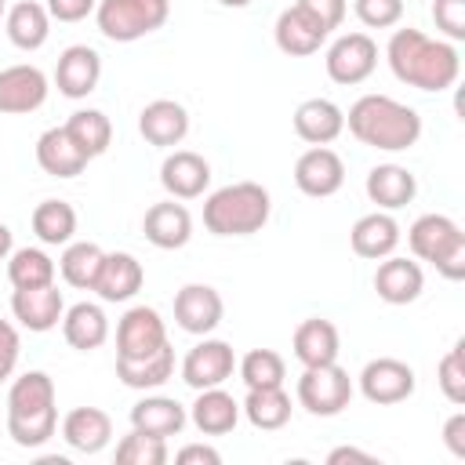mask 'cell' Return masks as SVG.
Returning a JSON list of instances; mask_svg holds the SVG:
<instances>
[{
    "mask_svg": "<svg viewBox=\"0 0 465 465\" xmlns=\"http://www.w3.org/2000/svg\"><path fill=\"white\" fill-rule=\"evenodd\" d=\"M385 58H389L392 76L418 91H447V87H454V80L461 73L458 47L450 40L425 36L421 29H411V25L396 29L389 36Z\"/></svg>",
    "mask_w": 465,
    "mask_h": 465,
    "instance_id": "obj_1",
    "label": "cell"
},
{
    "mask_svg": "<svg viewBox=\"0 0 465 465\" xmlns=\"http://www.w3.org/2000/svg\"><path fill=\"white\" fill-rule=\"evenodd\" d=\"M345 127L360 145H371L381 153H403L421 138V116L389 94L356 98L345 113Z\"/></svg>",
    "mask_w": 465,
    "mask_h": 465,
    "instance_id": "obj_2",
    "label": "cell"
},
{
    "mask_svg": "<svg viewBox=\"0 0 465 465\" xmlns=\"http://www.w3.org/2000/svg\"><path fill=\"white\" fill-rule=\"evenodd\" d=\"M58 429L54 381L44 371H25L7 389V436L18 447H44Z\"/></svg>",
    "mask_w": 465,
    "mask_h": 465,
    "instance_id": "obj_3",
    "label": "cell"
},
{
    "mask_svg": "<svg viewBox=\"0 0 465 465\" xmlns=\"http://www.w3.org/2000/svg\"><path fill=\"white\" fill-rule=\"evenodd\" d=\"M272 200L258 182H232L203 200V225L214 236H251L269 222Z\"/></svg>",
    "mask_w": 465,
    "mask_h": 465,
    "instance_id": "obj_4",
    "label": "cell"
},
{
    "mask_svg": "<svg viewBox=\"0 0 465 465\" xmlns=\"http://www.w3.org/2000/svg\"><path fill=\"white\" fill-rule=\"evenodd\" d=\"M407 243L414 258L436 265L440 276L447 280H465V232L454 218L447 214H421L407 229Z\"/></svg>",
    "mask_w": 465,
    "mask_h": 465,
    "instance_id": "obj_5",
    "label": "cell"
},
{
    "mask_svg": "<svg viewBox=\"0 0 465 465\" xmlns=\"http://www.w3.org/2000/svg\"><path fill=\"white\" fill-rule=\"evenodd\" d=\"M167 15H171V0H98L94 7L102 36L116 44H131L156 33L167 22Z\"/></svg>",
    "mask_w": 465,
    "mask_h": 465,
    "instance_id": "obj_6",
    "label": "cell"
},
{
    "mask_svg": "<svg viewBox=\"0 0 465 465\" xmlns=\"http://www.w3.org/2000/svg\"><path fill=\"white\" fill-rule=\"evenodd\" d=\"M352 400V378L345 367L334 363H320V367H305L298 378V403L316 414V418H334L349 407Z\"/></svg>",
    "mask_w": 465,
    "mask_h": 465,
    "instance_id": "obj_7",
    "label": "cell"
},
{
    "mask_svg": "<svg viewBox=\"0 0 465 465\" xmlns=\"http://www.w3.org/2000/svg\"><path fill=\"white\" fill-rule=\"evenodd\" d=\"M327 76L341 87H352V84H363L374 65H378V44L367 36V33H341L331 47H327Z\"/></svg>",
    "mask_w": 465,
    "mask_h": 465,
    "instance_id": "obj_8",
    "label": "cell"
},
{
    "mask_svg": "<svg viewBox=\"0 0 465 465\" xmlns=\"http://www.w3.org/2000/svg\"><path fill=\"white\" fill-rule=\"evenodd\" d=\"M232 371H236V352H232V345L229 341H222V338H207L203 334V341H196L189 352H185V360H182V381L189 385V389H214V385H225L229 378H232Z\"/></svg>",
    "mask_w": 465,
    "mask_h": 465,
    "instance_id": "obj_9",
    "label": "cell"
},
{
    "mask_svg": "<svg viewBox=\"0 0 465 465\" xmlns=\"http://www.w3.org/2000/svg\"><path fill=\"white\" fill-rule=\"evenodd\" d=\"M414 385H418L414 367L396 356H378L360 371V392H363V400H371L378 407L403 403L414 392Z\"/></svg>",
    "mask_w": 465,
    "mask_h": 465,
    "instance_id": "obj_10",
    "label": "cell"
},
{
    "mask_svg": "<svg viewBox=\"0 0 465 465\" xmlns=\"http://www.w3.org/2000/svg\"><path fill=\"white\" fill-rule=\"evenodd\" d=\"M167 345V327L153 305H134L116 323V360H142Z\"/></svg>",
    "mask_w": 465,
    "mask_h": 465,
    "instance_id": "obj_11",
    "label": "cell"
},
{
    "mask_svg": "<svg viewBox=\"0 0 465 465\" xmlns=\"http://www.w3.org/2000/svg\"><path fill=\"white\" fill-rule=\"evenodd\" d=\"M294 185L312 196V200H323V196H334L341 185H345V163L334 149L327 145H312L305 149L298 160H294Z\"/></svg>",
    "mask_w": 465,
    "mask_h": 465,
    "instance_id": "obj_12",
    "label": "cell"
},
{
    "mask_svg": "<svg viewBox=\"0 0 465 465\" xmlns=\"http://www.w3.org/2000/svg\"><path fill=\"white\" fill-rule=\"evenodd\" d=\"M47 76L44 69L22 62V65H7L0 69V113L18 116V113H33L47 102Z\"/></svg>",
    "mask_w": 465,
    "mask_h": 465,
    "instance_id": "obj_13",
    "label": "cell"
},
{
    "mask_svg": "<svg viewBox=\"0 0 465 465\" xmlns=\"http://www.w3.org/2000/svg\"><path fill=\"white\" fill-rule=\"evenodd\" d=\"M225 316L222 294L211 283H185L174 294V320L185 334H211Z\"/></svg>",
    "mask_w": 465,
    "mask_h": 465,
    "instance_id": "obj_14",
    "label": "cell"
},
{
    "mask_svg": "<svg viewBox=\"0 0 465 465\" xmlns=\"http://www.w3.org/2000/svg\"><path fill=\"white\" fill-rule=\"evenodd\" d=\"M11 312H15V320L25 331L44 334V331H54L62 323L65 302H62V291L54 283H44V287H15Z\"/></svg>",
    "mask_w": 465,
    "mask_h": 465,
    "instance_id": "obj_15",
    "label": "cell"
},
{
    "mask_svg": "<svg viewBox=\"0 0 465 465\" xmlns=\"http://www.w3.org/2000/svg\"><path fill=\"white\" fill-rule=\"evenodd\" d=\"M160 185L171 193V200H196L211 185V163L193 149H174L160 163Z\"/></svg>",
    "mask_w": 465,
    "mask_h": 465,
    "instance_id": "obj_16",
    "label": "cell"
},
{
    "mask_svg": "<svg viewBox=\"0 0 465 465\" xmlns=\"http://www.w3.org/2000/svg\"><path fill=\"white\" fill-rule=\"evenodd\" d=\"M102 80V54L87 44H73L58 54L54 84L65 98H87Z\"/></svg>",
    "mask_w": 465,
    "mask_h": 465,
    "instance_id": "obj_17",
    "label": "cell"
},
{
    "mask_svg": "<svg viewBox=\"0 0 465 465\" xmlns=\"http://www.w3.org/2000/svg\"><path fill=\"white\" fill-rule=\"evenodd\" d=\"M272 36H276V47L291 58H305V54H316L323 47V40L331 36L316 18H309L298 4H291L287 11H280L276 25H272Z\"/></svg>",
    "mask_w": 465,
    "mask_h": 465,
    "instance_id": "obj_18",
    "label": "cell"
},
{
    "mask_svg": "<svg viewBox=\"0 0 465 465\" xmlns=\"http://www.w3.org/2000/svg\"><path fill=\"white\" fill-rule=\"evenodd\" d=\"M138 131H142V138L149 145L171 149L189 134V113L174 98H156L138 113Z\"/></svg>",
    "mask_w": 465,
    "mask_h": 465,
    "instance_id": "obj_19",
    "label": "cell"
},
{
    "mask_svg": "<svg viewBox=\"0 0 465 465\" xmlns=\"http://www.w3.org/2000/svg\"><path fill=\"white\" fill-rule=\"evenodd\" d=\"M142 232H145V240H149L153 247H160V251H178V247H185L189 236H193V214H189L182 203H174V200L153 203V207L145 211V218H142Z\"/></svg>",
    "mask_w": 465,
    "mask_h": 465,
    "instance_id": "obj_20",
    "label": "cell"
},
{
    "mask_svg": "<svg viewBox=\"0 0 465 465\" xmlns=\"http://www.w3.org/2000/svg\"><path fill=\"white\" fill-rule=\"evenodd\" d=\"M421 287H425V272H421L418 262L396 258V254H389V258L378 262L374 291H378L381 302H389V305H411L421 294Z\"/></svg>",
    "mask_w": 465,
    "mask_h": 465,
    "instance_id": "obj_21",
    "label": "cell"
},
{
    "mask_svg": "<svg viewBox=\"0 0 465 465\" xmlns=\"http://www.w3.org/2000/svg\"><path fill=\"white\" fill-rule=\"evenodd\" d=\"M349 243L360 258L367 262H381L396 251L400 243V222L389 211H371L363 218H356V225L349 229Z\"/></svg>",
    "mask_w": 465,
    "mask_h": 465,
    "instance_id": "obj_22",
    "label": "cell"
},
{
    "mask_svg": "<svg viewBox=\"0 0 465 465\" xmlns=\"http://www.w3.org/2000/svg\"><path fill=\"white\" fill-rule=\"evenodd\" d=\"M345 131V113L331 98H305L294 109V134L309 145H331Z\"/></svg>",
    "mask_w": 465,
    "mask_h": 465,
    "instance_id": "obj_23",
    "label": "cell"
},
{
    "mask_svg": "<svg viewBox=\"0 0 465 465\" xmlns=\"http://www.w3.org/2000/svg\"><path fill=\"white\" fill-rule=\"evenodd\" d=\"M36 163L51 174V178H76L87 167V153L73 142V134L62 127H47L36 138Z\"/></svg>",
    "mask_w": 465,
    "mask_h": 465,
    "instance_id": "obj_24",
    "label": "cell"
},
{
    "mask_svg": "<svg viewBox=\"0 0 465 465\" xmlns=\"http://www.w3.org/2000/svg\"><path fill=\"white\" fill-rule=\"evenodd\" d=\"M363 189H367L371 203H378V211H400L414 200L418 178L403 163H378V167L367 171Z\"/></svg>",
    "mask_w": 465,
    "mask_h": 465,
    "instance_id": "obj_25",
    "label": "cell"
},
{
    "mask_svg": "<svg viewBox=\"0 0 465 465\" xmlns=\"http://www.w3.org/2000/svg\"><path fill=\"white\" fill-rule=\"evenodd\" d=\"M142 280H145L142 262L127 251H113V254H105V262L98 269L94 291H98L102 302H127L142 291Z\"/></svg>",
    "mask_w": 465,
    "mask_h": 465,
    "instance_id": "obj_26",
    "label": "cell"
},
{
    "mask_svg": "<svg viewBox=\"0 0 465 465\" xmlns=\"http://www.w3.org/2000/svg\"><path fill=\"white\" fill-rule=\"evenodd\" d=\"M62 440L80 454H98L113 440V418L102 407H73L62 418Z\"/></svg>",
    "mask_w": 465,
    "mask_h": 465,
    "instance_id": "obj_27",
    "label": "cell"
},
{
    "mask_svg": "<svg viewBox=\"0 0 465 465\" xmlns=\"http://www.w3.org/2000/svg\"><path fill=\"white\" fill-rule=\"evenodd\" d=\"M294 360L302 367H320V363H334L338 352H341V338H338V327L331 320H302L294 327Z\"/></svg>",
    "mask_w": 465,
    "mask_h": 465,
    "instance_id": "obj_28",
    "label": "cell"
},
{
    "mask_svg": "<svg viewBox=\"0 0 465 465\" xmlns=\"http://www.w3.org/2000/svg\"><path fill=\"white\" fill-rule=\"evenodd\" d=\"M189 421H193L203 436H225V432H232L236 421H240V403H236L222 385L200 389L196 400H193V407H189Z\"/></svg>",
    "mask_w": 465,
    "mask_h": 465,
    "instance_id": "obj_29",
    "label": "cell"
},
{
    "mask_svg": "<svg viewBox=\"0 0 465 465\" xmlns=\"http://www.w3.org/2000/svg\"><path fill=\"white\" fill-rule=\"evenodd\" d=\"M62 334L73 349L80 352H94L98 345H105L109 338V320L102 312V305L94 302H76L73 309L62 312Z\"/></svg>",
    "mask_w": 465,
    "mask_h": 465,
    "instance_id": "obj_30",
    "label": "cell"
},
{
    "mask_svg": "<svg viewBox=\"0 0 465 465\" xmlns=\"http://www.w3.org/2000/svg\"><path fill=\"white\" fill-rule=\"evenodd\" d=\"M185 421H189L185 407L178 400H171V396H145V400H138L131 407V429L153 432V436H163V440L178 436L185 429Z\"/></svg>",
    "mask_w": 465,
    "mask_h": 465,
    "instance_id": "obj_31",
    "label": "cell"
},
{
    "mask_svg": "<svg viewBox=\"0 0 465 465\" xmlns=\"http://www.w3.org/2000/svg\"><path fill=\"white\" fill-rule=\"evenodd\" d=\"M4 29H7V40H11L15 47L36 51V47H44L47 36H51V15H47L44 4L22 0V4H15V7L4 15Z\"/></svg>",
    "mask_w": 465,
    "mask_h": 465,
    "instance_id": "obj_32",
    "label": "cell"
},
{
    "mask_svg": "<svg viewBox=\"0 0 465 465\" xmlns=\"http://www.w3.org/2000/svg\"><path fill=\"white\" fill-rule=\"evenodd\" d=\"M174 374V349L171 341L160 345L156 352L142 356V360H116V378L127 385V389H160L167 378Z\"/></svg>",
    "mask_w": 465,
    "mask_h": 465,
    "instance_id": "obj_33",
    "label": "cell"
},
{
    "mask_svg": "<svg viewBox=\"0 0 465 465\" xmlns=\"http://www.w3.org/2000/svg\"><path fill=\"white\" fill-rule=\"evenodd\" d=\"M240 414H247V421L262 432H276L291 421V396L283 392V385L272 389H247V400L240 403Z\"/></svg>",
    "mask_w": 465,
    "mask_h": 465,
    "instance_id": "obj_34",
    "label": "cell"
},
{
    "mask_svg": "<svg viewBox=\"0 0 465 465\" xmlns=\"http://www.w3.org/2000/svg\"><path fill=\"white\" fill-rule=\"evenodd\" d=\"M102 262H105V251L98 247V243H91V240H69L65 243V251H62V258H58V272H62V280L69 283V287H76V291H94V280H98V269H102Z\"/></svg>",
    "mask_w": 465,
    "mask_h": 465,
    "instance_id": "obj_35",
    "label": "cell"
},
{
    "mask_svg": "<svg viewBox=\"0 0 465 465\" xmlns=\"http://www.w3.org/2000/svg\"><path fill=\"white\" fill-rule=\"evenodd\" d=\"M33 232L47 247H65L76 232V211L65 200H40L33 207Z\"/></svg>",
    "mask_w": 465,
    "mask_h": 465,
    "instance_id": "obj_36",
    "label": "cell"
},
{
    "mask_svg": "<svg viewBox=\"0 0 465 465\" xmlns=\"http://www.w3.org/2000/svg\"><path fill=\"white\" fill-rule=\"evenodd\" d=\"M65 131L73 134V142L87 153V160L102 156L113 142V124L102 109H76L69 120H65Z\"/></svg>",
    "mask_w": 465,
    "mask_h": 465,
    "instance_id": "obj_37",
    "label": "cell"
},
{
    "mask_svg": "<svg viewBox=\"0 0 465 465\" xmlns=\"http://www.w3.org/2000/svg\"><path fill=\"white\" fill-rule=\"evenodd\" d=\"M7 280L11 287H44L54 283V262L40 247H18L7 254Z\"/></svg>",
    "mask_w": 465,
    "mask_h": 465,
    "instance_id": "obj_38",
    "label": "cell"
},
{
    "mask_svg": "<svg viewBox=\"0 0 465 465\" xmlns=\"http://www.w3.org/2000/svg\"><path fill=\"white\" fill-rule=\"evenodd\" d=\"M236 371L247 389H272V385H283V378H287V363L276 349H251L236 363Z\"/></svg>",
    "mask_w": 465,
    "mask_h": 465,
    "instance_id": "obj_39",
    "label": "cell"
},
{
    "mask_svg": "<svg viewBox=\"0 0 465 465\" xmlns=\"http://www.w3.org/2000/svg\"><path fill=\"white\" fill-rule=\"evenodd\" d=\"M171 454H167V440L163 436H153V432H138L131 429L120 443H116V461L120 465H163Z\"/></svg>",
    "mask_w": 465,
    "mask_h": 465,
    "instance_id": "obj_40",
    "label": "cell"
},
{
    "mask_svg": "<svg viewBox=\"0 0 465 465\" xmlns=\"http://www.w3.org/2000/svg\"><path fill=\"white\" fill-rule=\"evenodd\" d=\"M436 381L454 407L465 403V341H454V349H447V356L436 367Z\"/></svg>",
    "mask_w": 465,
    "mask_h": 465,
    "instance_id": "obj_41",
    "label": "cell"
},
{
    "mask_svg": "<svg viewBox=\"0 0 465 465\" xmlns=\"http://www.w3.org/2000/svg\"><path fill=\"white\" fill-rule=\"evenodd\" d=\"M352 11L367 29H392L403 18V0H352Z\"/></svg>",
    "mask_w": 465,
    "mask_h": 465,
    "instance_id": "obj_42",
    "label": "cell"
},
{
    "mask_svg": "<svg viewBox=\"0 0 465 465\" xmlns=\"http://www.w3.org/2000/svg\"><path fill=\"white\" fill-rule=\"evenodd\" d=\"M432 22L447 40H465V0H432Z\"/></svg>",
    "mask_w": 465,
    "mask_h": 465,
    "instance_id": "obj_43",
    "label": "cell"
},
{
    "mask_svg": "<svg viewBox=\"0 0 465 465\" xmlns=\"http://www.w3.org/2000/svg\"><path fill=\"white\" fill-rule=\"evenodd\" d=\"M298 7H302L309 18H316V22L331 33V29H338V25H341V18H345V7H349V4H345V0H298Z\"/></svg>",
    "mask_w": 465,
    "mask_h": 465,
    "instance_id": "obj_44",
    "label": "cell"
},
{
    "mask_svg": "<svg viewBox=\"0 0 465 465\" xmlns=\"http://www.w3.org/2000/svg\"><path fill=\"white\" fill-rule=\"evenodd\" d=\"M18 352H22V338L15 331V323L0 320V381H7L18 367Z\"/></svg>",
    "mask_w": 465,
    "mask_h": 465,
    "instance_id": "obj_45",
    "label": "cell"
},
{
    "mask_svg": "<svg viewBox=\"0 0 465 465\" xmlns=\"http://www.w3.org/2000/svg\"><path fill=\"white\" fill-rule=\"evenodd\" d=\"M44 7H47V15L58 18V22H84V18L98 7V0H47Z\"/></svg>",
    "mask_w": 465,
    "mask_h": 465,
    "instance_id": "obj_46",
    "label": "cell"
},
{
    "mask_svg": "<svg viewBox=\"0 0 465 465\" xmlns=\"http://www.w3.org/2000/svg\"><path fill=\"white\" fill-rule=\"evenodd\" d=\"M443 443L454 458H465V411H454L443 425Z\"/></svg>",
    "mask_w": 465,
    "mask_h": 465,
    "instance_id": "obj_47",
    "label": "cell"
},
{
    "mask_svg": "<svg viewBox=\"0 0 465 465\" xmlns=\"http://www.w3.org/2000/svg\"><path fill=\"white\" fill-rule=\"evenodd\" d=\"M174 461H178V465H193V461H200V465H218L222 454H218L214 447H207V443H185V447L174 454Z\"/></svg>",
    "mask_w": 465,
    "mask_h": 465,
    "instance_id": "obj_48",
    "label": "cell"
},
{
    "mask_svg": "<svg viewBox=\"0 0 465 465\" xmlns=\"http://www.w3.org/2000/svg\"><path fill=\"white\" fill-rule=\"evenodd\" d=\"M327 461L331 465H341V461H374V454H367V450H356V447H338V450H331L327 454Z\"/></svg>",
    "mask_w": 465,
    "mask_h": 465,
    "instance_id": "obj_49",
    "label": "cell"
},
{
    "mask_svg": "<svg viewBox=\"0 0 465 465\" xmlns=\"http://www.w3.org/2000/svg\"><path fill=\"white\" fill-rule=\"evenodd\" d=\"M11 251H15V236H11V229L0 222V262H7Z\"/></svg>",
    "mask_w": 465,
    "mask_h": 465,
    "instance_id": "obj_50",
    "label": "cell"
},
{
    "mask_svg": "<svg viewBox=\"0 0 465 465\" xmlns=\"http://www.w3.org/2000/svg\"><path fill=\"white\" fill-rule=\"evenodd\" d=\"M218 4H225V7H247L251 0H218Z\"/></svg>",
    "mask_w": 465,
    "mask_h": 465,
    "instance_id": "obj_51",
    "label": "cell"
},
{
    "mask_svg": "<svg viewBox=\"0 0 465 465\" xmlns=\"http://www.w3.org/2000/svg\"><path fill=\"white\" fill-rule=\"evenodd\" d=\"M4 15H7V4H4V0H0V18H4Z\"/></svg>",
    "mask_w": 465,
    "mask_h": 465,
    "instance_id": "obj_52",
    "label": "cell"
}]
</instances>
